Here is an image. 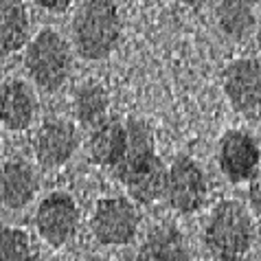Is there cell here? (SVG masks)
Segmentation results:
<instances>
[{
    "instance_id": "obj_1",
    "label": "cell",
    "mask_w": 261,
    "mask_h": 261,
    "mask_svg": "<svg viewBox=\"0 0 261 261\" xmlns=\"http://www.w3.org/2000/svg\"><path fill=\"white\" fill-rule=\"evenodd\" d=\"M127 147L121 163L114 167V173L121 185L141 204H151L163 198L165 189V165L154 149V136L147 123L132 119L125 123Z\"/></svg>"
},
{
    "instance_id": "obj_2",
    "label": "cell",
    "mask_w": 261,
    "mask_h": 261,
    "mask_svg": "<svg viewBox=\"0 0 261 261\" xmlns=\"http://www.w3.org/2000/svg\"><path fill=\"white\" fill-rule=\"evenodd\" d=\"M121 38V16L112 0H86L72 22V40L79 57L106 60Z\"/></svg>"
},
{
    "instance_id": "obj_3",
    "label": "cell",
    "mask_w": 261,
    "mask_h": 261,
    "mask_svg": "<svg viewBox=\"0 0 261 261\" xmlns=\"http://www.w3.org/2000/svg\"><path fill=\"white\" fill-rule=\"evenodd\" d=\"M255 239L250 213L237 200L220 202L204 228V246L217 261H239Z\"/></svg>"
},
{
    "instance_id": "obj_4",
    "label": "cell",
    "mask_w": 261,
    "mask_h": 261,
    "mask_svg": "<svg viewBox=\"0 0 261 261\" xmlns=\"http://www.w3.org/2000/svg\"><path fill=\"white\" fill-rule=\"evenodd\" d=\"M24 68L42 90L53 92L70 77V50L66 40L53 29H44L29 42L24 53Z\"/></svg>"
},
{
    "instance_id": "obj_5",
    "label": "cell",
    "mask_w": 261,
    "mask_h": 261,
    "mask_svg": "<svg viewBox=\"0 0 261 261\" xmlns=\"http://www.w3.org/2000/svg\"><path fill=\"white\" fill-rule=\"evenodd\" d=\"M206 176L202 167L189 156H178L165 173L163 198L173 211L195 213L206 202Z\"/></svg>"
},
{
    "instance_id": "obj_6",
    "label": "cell",
    "mask_w": 261,
    "mask_h": 261,
    "mask_svg": "<svg viewBox=\"0 0 261 261\" xmlns=\"http://www.w3.org/2000/svg\"><path fill=\"white\" fill-rule=\"evenodd\" d=\"M139 213L125 198H103L92 213V233L103 246H125L136 237Z\"/></svg>"
},
{
    "instance_id": "obj_7",
    "label": "cell",
    "mask_w": 261,
    "mask_h": 261,
    "mask_svg": "<svg viewBox=\"0 0 261 261\" xmlns=\"http://www.w3.org/2000/svg\"><path fill=\"white\" fill-rule=\"evenodd\" d=\"M35 226L40 237L53 248L68 244L79 228V208L75 200L62 191L46 195L35 213Z\"/></svg>"
},
{
    "instance_id": "obj_8",
    "label": "cell",
    "mask_w": 261,
    "mask_h": 261,
    "mask_svg": "<svg viewBox=\"0 0 261 261\" xmlns=\"http://www.w3.org/2000/svg\"><path fill=\"white\" fill-rule=\"evenodd\" d=\"M222 86L233 110L248 117L261 108V62L248 57L230 62L224 68Z\"/></svg>"
},
{
    "instance_id": "obj_9",
    "label": "cell",
    "mask_w": 261,
    "mask_h": 261,
    "mask_svg": "<svg viewBox=\"0 0 261 261\" xmlns=\"http://www.w3.org/2000/svg\"><path fill=\"white\" fill-rule=\"evenodd\" d=\"M261 151L255 141L244 129H228L220 139V149H217V163H220L222 173L230 182H244L250 180L259 169Z\"/></svg>"
},
{
    "instance_id": "obj_10",
    "label": "cell",
    "mask_w": 261,
    "mask_h": 261,
    "mask_svg": "<svg viewBox=\"0 0 261 261\" xmlns=\"http://www.w3.org/2000/svg\"><path fill=\"white\" fill-rule=\"evenodd\" d=\"M77 149V132L75 125L62 119L46 121L44 125L35 132L33 151L38 163L44 169H57L66 165Z\"/></svg>"
},
{
    "instance_id": "obj_11",
    "label": "cell",
    "mask_w": 261,
    "mask_h": 261,
    "mask_svg": "<svg viewBox=\"0 0 261 261\" xmlns=\"http://www.w3.org/2000/svg\"><path fill=\"white\" fill-rule=\"evenodd\" d=\"M38 193V176L24 161H9L0 167V202L3 206L18 211L33 202Z\"/></svg>"
},
{
    "instance_id": "obj_12",
    "label": "cell",
    "mask_w": 261,
    "mask_h": 261,
    "mask_svg": "<svg viewBox=\"0 0 261 261\" xmlns=\"http://www.w3.org/2000/svg\"><path fill=\"white\" fill-rule=\"evenodd\" d=\"M35 117V97L31 88L13 79L0 88V123L11 132H22L33 123Z\"/></svg>"
},
{
    "instance_id": "obj_13",
    "label": "cell",
    "mask_w": 261,
    "mask_h": 261,
    "mask_svg": "<svg viewBox=\"0 0 261 261\" xmlns=\"http://www.w3.org/2000/svg\"><path fill=\"white\" fill-rule=\"evenodd\" d=\"M127 147V129L119 121H103L90 134V158L101 167H117Z\"/></svg>"
},
{
    "instance_id": "obj_14",
    "label": "cell",
    "mask_w": 261,
    "mask_h": 261,
    "mask_svg": "<svg viewBox=\"0 0 261 261\" xmlns=\"http://www.w3.org/2000/svg\"><path fill=\"white\" fill-rule=\"evenodd\" d=\"M136 261H191V255L178 228L158 226L143 242Z\"/></svg>"
},
{
    "instance_id": "obj_15",
    "label": "cell",
    "mask_w": 261,
    "mask_h": 261,
    "mask_svg": "<svg viewBox=\"0 0 261 261\" xmlns=\"http://www.w3.org/2000/svg\"><path fill=\"white\" fill-rule=\"evenodd\" d=\"M29 13L22 0H0V57L13 55L27 44Z\"/></svg>"
},
{
    "instance_id": "obj_16",
    "label": "cell",
    "mask_w": 261,
    "mask_h": 261,
    "mask_svg": "<svg viewBox=\"0 0 261 261\" xmlns=\"http://www.w3.org/2000/svg\"><path fill=\"white\" fill-rule=\"evenodd\" d=\"M217 24L228 38H244L255 27V0H220Z\"/></svg>"
},
{
    "instance_id": "obj_17",
    "label": "cell",
    "mask_w": 261,
    "mask_h": 261,
    "mask_svg": "<svg viewBox=\"0 0 261 261\" xmlns=\"http://www.w3.org/2000/svg\"><path fill=\"white\" fill-rule=\"evenodd\" d=\"M108 108H110V99H108V92L103 86L86 84L77 90L75 112H77V119L84 125H99V123H103Z\"/></svg>"
},
{
    "instance_id": "obj_18",
    "label": "cell",
    "mask_w": 261,
    "mask_h": 261,
    "mask_svg": "<svg viewBox=\"0 0 261 261\" xmlns=\"http://www.w3.org/2000/svg\"><path fill=\"white\" fill-rule=\"evenodd\" d=\"M0 261H33V244L22 228H0Z\"/></svg>"
},
{
    "instance_id": "obj_19",
    "label": "cell",
    "mask_w": 261,
    "mask_h": 261,
    "mask_svg": "<svg viewBox=\"0 0 261 261\" xmlns=\"http://www.w3.org/2000/svg\"><path fill=\"white\" fill-rule=\"evenodd\" d=\"M248 200L250 206L255 208V213L261 215V167L257 169V173L250 178V187H248Z\"/></svg>"
},
{
    "instance_id": "obj_20",
    "label": "cell",
    "mask_w": 261,
    "mask_h": 261,
    "mask_svg": "<svg viewBox=\"0 0 261 261\" xmlns=\"http://www.w3.org/2000/svg\"><path fill=\"white\" fill-rule=\"evenodd\" d=\"M35 5L50 13H62L72 5V0H35Z\"/></svg>"
},
{
    "instance_id": "obj_21",
    "label": "cell",
    "mask_w": 261,
    "mask_h": 261,
    "mask_svg": "<svg viewBox=\"0 0 261 261\" xmlns=\"http://www.w3.org/2000/svg\"><path fill=\"white\" fill-rule=\"evenodd\" d=\"M178 3H182V5H189V7H200V5H204L206 0H178Z\"/></svg>"
},
{
    "instance_id": "obj_22",
    "label": "cell",
    "mask_w": 261,
    "mask_h": 261,
    "mask_svg": "<svg viewBox=\"0 0 261 261\" xmlns=\"http://www.w3.org/2000/svg\"><path fill=\"white\" fill-rule=\"evenodd\" d=\"M90 261H114V259H103V257H97V259H90Z\"/></svg>"
}]
</instances>
